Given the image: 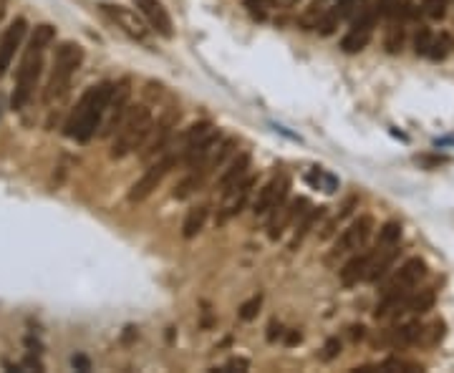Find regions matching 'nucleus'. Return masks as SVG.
Masks as SVG:
<instances>
[{
  "instance_id": "nucleus-24",
  "label": "nucleus",
  "mask_w": 454,
  "mask_h": 373,
  "mask_svg": "<svg viewBox=\"0 0 454 373\" xmlns=\"http://www.w3.org/2000/svg\"><path fill=\"white\" fill-rule=\"evenodd\" d=\"M452 51H454V36L447 31H441L439 36H432V46H429L427 56L432 61H444Z\"/></svg>"
},
{
  "instance_id": "nucleus-27",
  "label": "nucleus",
  "mask_w": 454,
  "mask_h": 373,
  "mask_svg": "<svg viewBox=\"0 0 454 373\" xmlns=\"http://www.w3.org/2000/svg\"><path fill=\"white\" fill-rule=\"evenodd\" d=\"M354 207H356V197H351L349 202H346V204H343V207H341V212H338V215L333 217V220H331V222L326 224V227H323V232H321V237H323V240H328V237L333 235V232H336L338 222H341L343 217H349L351 212H354Z\"/></svg>"
},
{
  "instance_id": "nucleus-34",
  "label": "nucleus",
  "mask_w": 454,
  "mask_h": 373,
  "mask_svg": "<svg viewBox=\"0 0 454 373\" xmlns=\"http://www.w3.org/2000/svg\"><path fill=\"white\" fill-rule=\"evenodd\" d=\"M338 353H341V341L338 338H328L326 346H323V360H333Z\"/></svg>"
},
{
  "instance_id": "nucleus-9",
  "label": "nucleus",
  "mask_w": 454,
  "mask_h": 373,
  "mask_svg": "<svg viewBox=\"0 0 454 373\" xmlns=\"http://www.w3.org/2000/svg\"><path fill=\"white\" fill-rule=\"evenodd\" d=\"M252 187H255V177L248 174L243 182H237L235 187H230V190L225 192L222 207H220V212H218L220 224L230 222L232 217H237L245 210V204H248V199H250V195H252Z\"/></svg>"
},
{
  "instance_id": "nucleus-37",
  "label": "nucleus",
  "mask_w": 454,
  "mask_h": 373,
  "mask_svg": "<svg viewBox=\"0 0 454 373\" xmlns=\"http://www.w3.org/2000/svg\"><path fill=\"white\" fill-rule=\"evenodd\" d=\"M278 335H283V326H280L278 321H273V323L268 326V341L273 343V341L278 338Z\"/></svg>"
},
{
  "instance_id": "nucleus-6",
  "label": "nucleus",
  "mask_w": 454,
  "mask_h": 373,
  "mask_svg": "<svg viewBox=\"0 0 454 373\" xmlns=\"http://www.w3.org/2000/svg\"><path fill=\"white\" fill-rule=\"evenodd\" d=\"M177 121H179V112H167L162 119L154 121L151 126L149 137L144 139V144H142V162H154L157 157L167 154L172 149V139H174V129H177Z\"/></svg>"
},
{
  "instance_id": "nucleus-29",
  "label": "nucleus",
  "mask_w": 454,
  "mask_h": 373,
  "mask_svg": "<svg viewBox=\"0 0 454 373\" xmlns=\"http://www.w3.org/2000/svg\"><path fill=\"white\" fill-rule=\"evenodd\" d=\"M429 46H432V31H429L427 26H419V31H416V36H414L416 56H427Z\"/></svg>"
},
{
  "instance_id": "nucleus-28",
  "label": "nucleus",
  "mask_w": 454,
  "mask_h": 373,
  "mask_svg": "<svg viewBox=\"0 0 454 373\" xmlns=\"http://www.w3.org/2000/svg\"><path fill=\"white\" fill-rule=\"evenodd\" d=\"M260 305H263V295H252L250 300H245L243 305H240V310H237L240 321H252V318H257Z\"/></svg>"
},
{
  "instance_id": "nucleus-36",
  "label": "nucleus",
  "mask_w": 454,
  "mask_h": 373,
  "mask_svg": "<svg viewBox=\"0 0 454 373\" xmlns=\"http://www.w3.org/2000/svg\"><path fill=\"white\" fill-rule=\"evenodd\" d=\"M71 366L79 368V371H91V360L86 358V356H73L71 358Z\"/></svg>"
},
{
  "instance_id": "nucleus-43",
  "label": "nucleus",
  "mask_w": 454,
  "mask_h": 373,
  "mask_svg": "<svg viewBox=\"0 0 454 373\" xmlns=\"http://www.w3.org/2000/svg\"><path fill=\"white\" fill-rule=\"evenodd\" d=\"M3 114H6V96L0 93V119H3Z\"/></svg>"
},
{
  "instance_id": "nucleus-23",
  "label": "nucleus",
  "mask_w": 454,
  "mask_h": 373,
  "mask_svg": "<svg viewBox=\"0 0 454 373\" xmlns=\"http://www.w3.org/2000/svg\"><path fill=\"white\" fill-rule=\"evenodd\" d=\"M371 33H374V31H361V28H351V31L341 38V51H343V53H358V51H363V48L369 46Z\"/></svg>"
},
{
  "instance_id": "nucleus-5",
  "label": "nucleus",
  "mask_w": 454,
  "mask_h": 373,
  "mask_svg": "<svg viewBox=\"0 0 454 373\" xmlns=\"http://www.w3.org/2000/svg\"><path fill=\"white\" fill-rule=\"evenodd\" d=\"M84 63V48L79 43H71V40H63L56 53H53V66H51V76H48V84L43 89V101L53 104L68 93V86L71 79L76 76V71Z\"/></svg>"
},
{
  "instance_id": "nucleus-22",
  "label": "nucleus",
  "mask_w": 454,
  "mask_h": 373,
  "mask_svg": "<svg viewBox=\"0 0 454 373\" xmlns=\"http://www.w3.org/2000/svg\"><path fill=\"white\" fill-rule=\"evenodd\" d=\"M207 217H210V210L207 207H195V210L187 215L185 224H182V237L185 240H192V237H197L199 232L204 229V222H207Z\"/></svg>"
},
{
  "instance_id": "nucleus-25",
  "label": "nucleus",
  "mask_w": 454,
  "mask_h": 373,
  "mask_svg": "<svg viewBox=\"0 0 454 373\" xmlns=\"http://www.w3.org/2000/svg\"><path fill=\"white\" fill-rule=\"evenodd\" d=\"M402 240V224L399 222H386L381 229H379V240H376L374 248L386 250V248H396Z\"/></svg>"
},
{
  "instance_id": "nucleus-11",
  "label": "nucleus",
  "mask_w": 454,
  "mask_h": 373,
  "mask_svg": "<svg viewBox=\"0 0 454 373\" xmlns=\"http://www.w3.org/2000/svg\"><path fill=\"white\" fill-rule=\"evenodd\" d=\"M28 33V20L26 18H15L10 26L6 28L3 33V38H0V79L6 76V71L10 68L15 59V51L20 48L23 38H26Z\"/></svg>"
},
{
  "instance_id": "nucleus-38",
  "label": "nucleus",
  "mask_w": 454,
  "mask_h": 373,
  "mask_svg": "<svg viewBox=\"0 0 454 373\" xmlns=\"http://www.w3.org/2000/svg\"><path fill=\"white\" fill-rule=\"evenodd\" d=\"M248 366H250V363L245 358H232L230 363H227V368H240V371H248Z\"/></svg>"
},
{
  "instance_id": "nucleus-19",
  "label": "nucleus",
  "mask_w": 454,
  "mask_h": 373,
  "mask_svg": "<svg viewBox=\"0 0 454 373\" xmlns=\"http://www.w3.org/2000/svg\"><path fill=\"white\" fill-rule=\"evenodd\" d=\"M215 126L210 124V121H197V124H192L190 129L182 134V142H179V146H177V159H182L187 154V151L192 149V146H197V144H202L204 139H210L212 134H215Z\"/></svg>"
},
{
  "instance_id": "nucleus-16",
  "label": "nucleus",
  "mask_w": 454,
  "mask_h": 373,
  "mask_svg": "<svg viewBox=\"0 0 454 373\" xmlns=\"http://www.w3.org/2000/svg\"><path fill=\"white\" fill-rule=\"evenodd\" d=\"M371 260H374V250L351 257V260L341 268V273H338L343 285L351 288V285H358L361 280H366V275H369V270H371Z\"/></svg>"
},
{
  "instance_id": "nucleus-40",
  "label": "nucleus",
  "mask_w": 454,
  "mask_h": 373,
  "mask_svg": "<svg viewBox=\"0 0 454 373\" xmlns=\"http://www.w3.org/2000/svg\"><path fill=\"white\" fill-rule=\"evenodd\" d=\"M363 330H366L363 326H354V328H351V338H354V341H361V338H363Z\"/></svg>"
},
{
  "instance_id": "nucleus-1",
  "label": "nucleus",
  "mask_w": 454,
  "mask_h": 373,
  "mask_svg": "<svg viewBox=\"0 0 454 373\" xmlns=\"http://www.w3.org/2000/svg\"><path fill=\"white\" fill-rule=\"evenodd\" d=\"M53 40H56V28L48 26V23L36 26V31L31 33V40L23 48V59H20L18 73H15V89L13 96H10V109L13 112H20L33 96L36 84H38L40 71H43V53Z\"/></svg>"
},
{
  "instance_id": "nucleus-10",
  "label": "nucleus",
  "mask_w": 454,
  "mask_h": 373,
  "mask_svg": "<svg viewBox=\"0 0 454 373\" xmlns=\"http://www.w3.org/2000/svg\"><path fill=\"white\" fill-rule=\"evenodd\" d=\"M129 96H132V89H129V81H119L114 84L112 89V98H109V106H106V124L101 126V137H112L114 131H116L119 121L124 119L126 109H129Z\"/></svg>"
},
{
  "instance_id": "nucleus-30",
  "label": "nucleus",
  "mask_w": 454,
  "mask_h": 373,
  "mask_svg": "<svg viewBox=\"0 0 454 373\" xmlns=\"http://www.w3.org/2000/svg\"><path fill=\"white\" fill-rule=\"evenodd\" d=\"M441 338H444V323L437 321L432 323V326H424V335H421V343H439Z\"/></svg>"
},
{
  "instance_id": "nucleus-35",
  "label": "nucleus",
  "mask_w": 454,
  "mask_h": 373,
  "mask_svg": "<svg viewBox=\"0 0 454 373\" xmlns=\"http://www.w3.org/2000/svg\"><path fill=\"white\" fill-rule=\"evenodd\" d=\"M366 0H338V13H341V18L343 15H349V13H354V10H358V8L363 6Z\"/></svg>"
},
{
  "instance_id": "nucleus-15",
  "label": "nucleus",
  "mask_w": 454,
  "mask_h": 373,
  "mask_svg": "<svg viewBox=\"0 0 454 373\" xmlns=\"http://www.w3.org/2000/svg\"><path fill=\"white\" fill-rule=\"evenodd\" d=\"M101 10H104V13L109 15L119 28H121V31L129 33L132 38H137V40L149 38V28L137 18L134 10H129V8H124V6H112V3H101Z\"/></svg>"
},
{
  "instance_id": "nucleus-39",
  "label": "nucleus",
  "mask_w": 454,
  "mask_h": 373,
  "mask_svg": "<svg viewBox=\"0 0 454 373\" xmlns=\"http://www.w3.org/2000/svg\"><path fill=\"white\" fill-rule=\"evenodd\" d=\"M285 343H288V346L301 343V333H298V330H288V333H285Z\"/></svg>"
},
{
  "instance_id": "nucleus-18",
  "label": "nucleus",
  "mask_w": 454,
  "mask_h": 373,
  "mask_svg": "<svg viewBox=\"0 0 454 373\" xmlns=\"http://www.w3.org/2000/svg\"><path fill=\"white\" fill-rule=\"evenodd\" d=\"M434 300H437V293L432 288L427 290H411V293L407 295L402 300V305L394 310V315H402V313H414V315H421L427 313V310L434 308Z\"/></svg>"
},
{
  "instance_id": "nucleus-14",
  "label": "nucleus",
  "mask_w": 454,
  "mask_h": 373,
  "mask_svg": "<svg viewBox=\"0 0 454 373\" xmlns=\"http://www.w3.org/2000/svg\"><path fill=\"white\" fill-rule=\"evenodd\" d=\"M308 207H310V202L305 199V197H298V199H293L290 204L283 202L280 207H275V210H273V217H270V222H268V237H270V240H278V237L285 232V227L296 222L298 217L308 210Z\"/></svg>"
},
{
  "instance_id": "nucleus-8",
  "label": "nucleus",
  "mask_w": 454,
  "mask_h": 373,
  "mask_svg": "<svg viewBox=\"0 0 454 373\" xmlns=\"http://www.w3.org/2000/svg\"><path fill=\"white\" fill-rule=\"evenodd\" d=\"M371 232H374V220H371L369 215L354 220V222L336 237L331 257H341V255H349V252H356V250H361L363 245L369 243Z\"/></svg>"
},
{
  "instance_id": "nucleus-4",
  "label": "nucleus",
  "mask_w": 454,
  "mask_h": 373,
  "mask_svg": "<svg viewBox=\"0 0 454 373\" xmlns=\"http://www.w3.org/2000/svg\"><path fill=\"white\" fill-rule=\"evenodd\" d=\"M424 275H427V262L421 260V257H409L402 268L391 275V280L384 285L381 300H379L376 313H374L376 321H379V318H386V315H394V310L399 308L404 298L419 285V280Z\"/></svg>"
},
{
  "instance_id": "nucleus-2",
  "label": "nucleus",
  "mask_w": 454,
  "mask_h": 373,
  "mask_svg": "<svg viewBox=\"0 0 454 373\" xmlns=\"http://www.w3.org/2000/svg\"><path fill=\"white\" fill-rule=\"evenodd\" d=\"M112 81H104L99 86H91L84 96L79 98V104L73 106V112L68 114L66 124H63V134L68 139H76L79 144H89L96 134V129H101L104 124V114L112 98Z\"/></svg>"
},
{
  "instance_id": "nucleus-7",
  "label": "nucleus",
  "mask_w": 454,
  "mask_h": 373,
  "mask_svg": "<svg viewBox=\"0 0 454 373\" xmlns=\"http://www.w3.org/2000/svg\"><path fill=\"white\" fill-rule=\"evenodd\" d=\"M177 162H179V159H177V154H174V151H167V154H162V157L154 159V162L149 164V169H146L144 174H142V177L132 184V190H129V202H144L146 197H149L151 192L162 184V179H165L167 174L177 167Z\"/></svg>"
},
{
  "instance_id": "nucleus-32",
  "label": "nucleus",
  "mask_w": 454,
  "mask_h": 373,
  "mask_svg": "<svg viewBox=\"0 0 454 373\" xmlns=\"http://www.w3.org/2000/svg\"><path fill=\"white\" fill-rule=\"evenodd\" d=\"M273 6H275L273 0H248V8H250V13L257 15V18H265V13H268Z\"/></svg>"
},
{
  "instance_id": "nucleus-17",
  "label": "nucleus",
  "mask_w": 454,
  "mask_h": 373,
  "mask_svg": "<svg viewBox=\"0 0 454 373\" xmlns=\"http://www.w3.org/2000/svg\"><path fill=\"white\" fill-rule=\"evenodd\" d=\"M248 172H250V154H237V157H232V162L227 164L222 169V174H220L218 179V190L227 192L230 187H235L237 182H243L245 177H248Z\"/></svg>"
},
{
  "instance_id": "nucleus-21",
  "label": "nucleus",
  "mask_w": 454,
  "mask_h": 373,
  "mask_svg": "<svg viewBox=\"0 0 454 373\" xmlns=\"http://www.w3.org/2000/svg\"><path fill=\"white\" fill-rule=\"evenodd\" d=\"M321 215H323V207H308V210H305L301 217H298V229H296V237L290 240V250H296L298 245L303 243V237L308 235L310 227L316 224V220H318Z\"/></svg>"
},
{
  "instance_id": "nucleus-33",
  "label": "nucleus",
  "mask_w": 454,
  "mask_h": 373,
  "mask_svg": "<svg viewBox=\"0 0 454 373\" xmlns=\"http://www.w3.org/2000/svg\"><path fill=\"white\" fill-rule=\"evenodd\" d=\"M444 6H447V0H424V8L432 18H444V13H447Z\"/></svg>"
},
{
  "instance_id": "nucleus-12",
  "label": "nucleus",
  "mask_w": 454,
  "mask_h": 373,
  "mask_svg": "<svg viewBox=\"0 0 454 373\" xmlns=\"http://www.w3.org/2000/svg\"><path fill=\"white\" fill-rule=\"evenodd\" d=\"M134 8L139 10V15L146 20V26L151 31H157L159 36L172 38L174 36V26H172V18L167 13V8L162 6V0H132Z\"/></svg>"
},
{
  "instance_id": "nucleus-41",
  "label": "nucleus",
  "mask_w": 454,
  "mask_h": 373,
  "mask_svg": "<svg viewBox=\"0 0 454 373\" xmlns=\"http://www.w3.org/2000/svg\"><path fill=\"white\" fill-rule=\"evenodd\" d=\"M26 366H28V368H38V371H43V363H40V360H36V358H26Z\"/></svg>"
},
{
  "instance_id": "nucleus-26",
  "label": "nucleus",
  "mask_w": 454,
  "mask_h": 373,
  "mask_svg": "<svg viewBox=\"0 0 454 373\" xmlns=\"http://www.w3.org/2000/svg\"><path fill=\"white\" fill-rule=\"evenodd\" d=\"M338 20H341V13H338V8H331V10H323L316 20V28L321 31V36H331V33L338 28Z\"/></svg>"
},
{
  "instance_id": "nucleus-20",
  "label": "nucleus",
  "mask_w": 454,
  "mask_h": 373,
  "mask_svg": "<svg viewBox=\"0 0 454 373\" xmlns=\"http://www.w3.org/2000/svg\"><path fill=\"white\" fill-rule=\"evenodd\" d=\"M421 335H424V326L419 321H409L396 330H391L386 335V343L388 346H416V343H421Z\"/></svg>"
},
{
  "instance_id": "nucleus-3",
  "label": "nucleus",
  "mask_w": 454,
  "mask_h": 373,
  "mask_svg": "<svg viewBox=\"0 0 454 373\" xmlns=\"http://www.w3.org/2000/svg\"><path fill=\"white\" fill-rule=\"evenodd\" d=\"M151 126H154V114L146 104H137V106H129L124 114V119L119 121L116 131H114L112 137V151H109V157L112 159H124L129 157L132 151L142 149L144 144V139L149 137Z\"/></svg>"
},
{
  "instance_id": "nucleus-13",
  "label": "nucleus",
  "mask_w": 454,
  "mask_h": 373,
  "mask_svg": "<svg viewBox=\"0 0 454 373\" xmlns=\"http://www.w3.org/2000/svg\"><path fill=\"white\" fill-rule=\"evenodd\" d=\"M288 190H290V182L285 174L273 177L268 184H265L263 190H260L255 204H252V212H255V215H268V212H273L275 207H280V204L285 202Z\"/></svg>"
},
{
  "instance_id": "nucleus-31",
  "label": "nucleus",
  "mask_w": 454,
  "mask_h": 373,
  "mask_svg": "<svg viewBox=\"0 0 454 373\" xmlns=\"http://www.w3.org/2000/svg\"><path fill=\"white\" fill-rule=\"evenodd\" d=\"M404 46V31L402 28H391L386 36V51L388 53H399Z\"/></svg>"
},
{
  "instance_id": "nucleus-42",
  "label": "nucleus",
  "mask_w": 454,
  "mask_h": 373,
  "mask_svg": "<svg viewBox=\"0 0 454 373\" xmlns=\"http://www.w3.org/2000/svg\"><path fill=\"white\" fill-rule=\"evenodd\" d=\"M8 10V0H0V20H3V15H6Z\"/></svg>"
}]
</instances>
